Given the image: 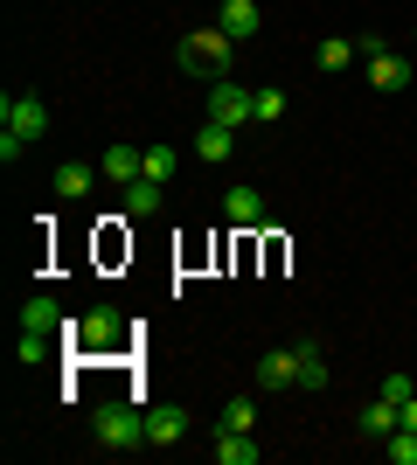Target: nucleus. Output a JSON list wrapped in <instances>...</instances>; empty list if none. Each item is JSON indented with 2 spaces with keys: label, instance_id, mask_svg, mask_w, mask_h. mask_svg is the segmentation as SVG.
<instances>
[{
  "label": "nucleus",
  "instance_id": "nucleus-27",
  "mask_svg": "<svg viewBox=\"0 0 417 465\" xmlns=\"http://www.w3.org/2000/svg\"><path fill=\"white\" fill-rule=\"evenodd\" d=\"M403 430H417V396H411V403H403Z\"/></svg>",
  "mask_w": 417,
  "mask_h": 465
},
{
  "label": "nucleus",
  "instance_id": "nucleus-11",
  "mask_svg": "<svg viewBox=\"0 0 417 465\" xmlns=\"http://www.w3.org/2000/svg\"><path fill=\"white\" fill-rule=\"evenodd\" d=\"M195 153L209 160V167H223V160L237 153V133H230V125H216V118H202V125H195Z\"/></svg>",
  "mask_w": 417,
  "mask_h": 465
},
{
  "label": "nucleus",
  "instance_id": "nucleus-14",
  "mask_svg": "<svg viewBox=\"0 0 417 465\" xmlns=\"http://www.w3.org/2000/svg\"><path fill=\"white\" fill-rule=\"evenodd\" d=\"M91 181H98V167H84V160H63L56 174H49V188H56L63 202H84V194H91Z\"/></svg>",
  "mask_w": 417,
  "mask_h": 465
},
{
  "label": "nucleus",
  "instance_id": "nucleus-16",
  "mask_svg": "<svg viewBox=\"0 0 417 465\" xmlns=\"http://www.w3.org/2000/svg\"><path fill=\"white\" fill-rule=\"evenodd\" d=\"M160 202H167V188H160V181H125V215H139V223H146V215H160Z\"/></svg>",
  "mask_w": 417,
  "mask_h": 465
},
{
  "label": "nucleus",
  "instance_id": "nucleus-8",
  "mask_svg": "<svg viewBox=\"0 0 417 465\" xmlns=\"http://www.w3.org/2000/svg\"><path fill=\"white\" fill-rule=\"evenodd\" d=\"M98 174H104V181H119V188H125V181H139V174H146V146H125V139H119V146H104Z\"/></svg>",
  "mask_w": 417,
  "mask_h": 465
},
{
  "label": "nucleus",
  "instance_id": "nucleus-1",
  "mask_svg": "<svg viewBox=\"0 0 417 465\" xmlns=\"http://www.w3.org/2000/svg\"><path fill=\"white\" fill-rule=\"evenodd\" d=\"M230 63H237V35H223L216 21H209V28H195V35H181V77L223 84V77H230Z\"/></svg>",
  "mask_w": 417,
  "mask_h": 465
},
{
  "label": "nucleus",
  "instance_id": "nucleus-9",
  "mask_svg": "<svg viewBox=\"0 0 417 465\" xmlns=\"http://www.w3.org/2000/svg\"><path fill=\"white\" fill-rule=\"evenodd\" d=\"M216 28H223V35H237V42H251L264 28L258 0H223V7H216Z\"/></svg>",
  "mask_w": 417,
  "mask_h": 465
},
{
  "label": "nucleus",
  "instance_id": "nucleus-18",
  "mask_svg": "<svg viewBox=\"0 0 417 465\" xmlns=\"http://www.w3.org/2000/svg\"><path fill=\"white\" fill-rule=\"evenodd\" d=\"M216 465H258L251 430H216Z\"/></svg>",
  "mask_w": 417,
  "mask_h": 465
},
{
  "label": "nucleus",
  "instance_id": "nucleus-17",
  "mask_svg": "<svg viewBox=\"0 0 417 465\" xmlns=\"http://www.w3.org/2000/svg\"><path fill=\"white\" fill-rule=\"evenodd\" d=\"M299 354V389H327V354H320V341H293Z\"/></svg>",
  "mask_w": 417,
  "mask_h": 465
},
{
  "label": "nucleus",
  "instance_id": "nucleus-25",
  "mask_svg": "<svg viewBox=\"0 0 417 465\" xmlns=\"http://www.w3.org/2000/svg\"><path fill=\"white\" fill-rule=\"evenodd\" d=\"M376 396H390V403H411V396H417V382H411V375H382V382H376Z\"/></svg>",
  "mask_w": 417,
  "mask_h": 465
},
{
  "label": "nucleus",
  "instance_id": "nucleus-7",
  "mask_svg": "<svg viewBox=\"0 0 417 465\" xmlns=\"http://www.w3.org/2000/svg\"><path fill=\"white\" fill-rule=\"evenodd\" d=\"M188 438V410L181 403H154L146 410V445H181Z\"/></svg>",
  "mask_w": 417,
  "mask_h": 465
},
{
  "label": "nucleus",
  "instance_id": "nucleus-26",
  "mask_svg": "<svg viewBox=\"0 0 417 465\" xmlns=\"http://www.w3.org/2000/svg\"><path fill=\"white\" fill-rule=\"evenodd\" d=\"M21 153H28V139H21V133H7V125H0V160H7V167H15Z\"/></svg>",
  "mask_w": 417,
  "mask_h": 465
},
{
  "label": "nucleus",
  "instance_id": "nucleus-24",
  "mask_svg": "<svg viewBox=\"0 0 417 465\" xmlns=\"http://www.w3.org/2000/svg\"><path fill=\"white\" fill-rule=\"evenodd\" d=\"M278 118H285V91H272V84H264V91H258V112H251V125H278Z\"/></svg>",
  "mask_w": 417,
  "mask_h": 465
},
{
  "label": "nucleus",
  "instance_id": "nucleus-2",
  "mask_svg": "<svg viewBox=\"0 0 417 465\" xmlns=\"http://www.w3.org/2000/svg\"><path fill=\"white\" fill-rule=\"evenodd\" d=\"M91 438H98L104 451L146 445V410H133V403H98V410H91Z\"/></svg>",
  "mask_w": 417,
  "mask_h": 465
},
{
  "label": "nucleus",
  "instance_id": "nucleus-3",
  "mask_svg": "<svg viewBox=\"0 0 417 465\" xmlns=\"http://www.w3.org/2000/svg\"><path fill=\"white\" fill-rule=\"evenodd\" d=\"M119 306H91L84 320H63V348H84V354H104V348H119Z\"/></svg>",
  "mask_w": 417,
  "mask_h": 465
},
{
  "label": "nucleus",
  "instance_id": "nucleus-19",
  "mask_svg": "<svg viewBox=\"0 0 417 465\" xmlns=\"http://www.w3.org/2000/svg\"><path fill=\"white\" fill-rule=\"evenodd\" d=\"M362 49H348V42L341 35H327V42H313V70H327V77H341V70H348V63H355Z\"/></svg>",
  "mask_w": 417,
  "mask_h": 465
},
{
  "label": "nucleus",
  "instance_id": "nucleus-15",
  "mask_svg": "<svg viewBox=\"0 0 417 465\" xmlns=\"http://www.w3.org/2000/svg\"><path fill=\"white\" fill-rule=\"evenodd\" d=\"M21 327H28V333H63V306L49 299V292H35V299L21 306Z\"/></svg>",
  "mask_w": 417,
  "mask_h": 465
},
{
  "label": "nucleus",
  "instance_id": "nucleus-4",
  "mask_svg": "<svg viewBox=\"0 0 417 465\" xmlns=\"http://www.w3.org/2000/svg\"><path fill=\"white\" fill-rule=\"evenodd\" d=\"M251 112H258V91H243L237 77H223V84H209V112L202 118H216V125H251Z\"/></svg>",
  "mask_w": 417,
  "mask_h": 465
},
{
  "label": "nucleus",
  "instance_id": "nucleus-23",
  "mask_svg": "<svg viewBox=\"0 0 417 465\" xmlns=\"http://www.w3.org/2000/svg\"><path fill=\"white\" fill-rule=\"evenodd\" d=\"M15 361H21V369L49 361V333H28V327H21V333H15Z\"/></svg>",
  "mask_w": 417,
  "mask_h": 465
},
{
  "label": "nucleus",
  "instance_id": "nucleus-13",
  "mask_svg": "<svg viewBox=\"0 0 417 465\" xmlns=\"http://www.w3.org/2000/svg\"><path fill=\"white\" fill-rule=\"evenodd\" d=\"M355 424H362V438H390V430L403 424V410L390 403V396H369V403H362V417H355Z\"/></svg>",
  "mask_w": 417,
  "mask_h": 465
},
{
  "label": "nucleus",
  "instance_id": "nucleus-22",
  "mask_svg": "<svg viewBox=\"0 0 417 465\" xmlns=\"http://www.w3.org/2000/svg\"><path fill=\"white\" fill-rule=\"evenodd\" d=\"M382 459H390V465H417V430H390V438H382Z\"/></svg>",
  "mask_w": 417,
  "mask_h": 465
},
{
  "label": "nucleus",
  "instance_id": "nucleus-5",
  "mask_svg": "<svg viewBox=\"0 0 417 465\" xmlns=\"http://www.w3.org/2000/svg\"><path fill=\"white\" fill-rule=\"evenodd\" d=\"M0 125H7V133H21L28 146H35V139L49 133V104H42L35 91H21V97H7V104H0Z\"/></svg>",
  "mask_w": 417,
  "mask_h": 465
},
{
  "label": "nucleus",
  "instance_id": "nucleus-10",
  "mask_svg": "<svg viewBox=\"0 0 417 465\" xmlns=\"http://www.w3.org/2000/svg\"><path fill=\"white\" fill-rule=\"evenodd\" d=\"M258 389H299V354L293 348L258 354Z\"/></svg>",
  "mask_w": 417,
  "mask_h": 465
},
{
  "label": "nucleus",
  "instance_id": "nucleus-21",
  "mask_svg": "<svg viewBox=\"0 0 417 465\" xmlns=\"http://www.w3.org/2000/svg\"><path fill=\"white\" fill-rule=\"evenodd\" d=\"M174 174H181V153H174V146H146V181H160V188H167Z\"/></svg>",
  "mask_w": 417,
  "mask_h": 465
},
{
  "label": "nucleus",
  "instance_id": "nucleus-12",
  "mask_svg": "<svg viewBox=\"0 0 417 465\" xmlns=\"http://www.w3.org/2000/svg\"><path fill=\"white\" fill-rule=\"evenodd\" d=\"M369 84H376V91H403V84H411V56L376 49V56H369Z\"/></svg>",
  "mask_w": 417,
  "mask_h": 465
},
{
  "label": "nucleus",
  "instance_id": "nucleus-20",
  "mask_svg": "<svg viewBox=\"0 0 417 465\" xmlns=\"http://www.w3.org/2000/svg\"><path fill=\"white\" fill-rule=\"evenodd\" d=\"M216 430H258V403H251V396H230L223 417H216Z\"/></svg>",
  "mask_w": 417,
  "mask_h": 465
},
{
  "label": "nucleus",
  "instance_id": "nucleus-6",
  "mask_svg": "<svg viewBox=\"0 0 417 465\" xmlns=\"http://www.w3.org/2000/svg\"><path fill=\"white\" fill-rule=\"evenodd\" d=\"M223 215H230V223H237L243 236H251V230H264V223H272V209H264V194L251 188V181H237V188L223 194Z\"/></svg>",
  "mask_w": 417,
  "mask_h": 465
}]
</instances>
